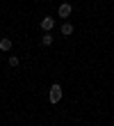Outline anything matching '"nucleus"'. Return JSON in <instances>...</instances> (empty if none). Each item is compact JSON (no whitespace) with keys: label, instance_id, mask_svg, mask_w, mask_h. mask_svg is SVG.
I'll return each instance as SVG.
<instances>
[{"label":"nucleus","instance_id":"5","mask_svg":"<svg viewBox=\"0 0 114 126\" xmlns=\"http://www.w3.org/2000/svg\"><path fill=\"white\" fill-rule=\"evenodd\" d=\"M0 50H5V53L12 50V39L9 37H2V39H0Z\"/></svg>","mask_w":114,"mask_h":126},{"label":"nucleus","instance_id":"6","mask_svg":"<svg viewBox=\"0 0 114 126\" xmlns=\"http://www.w3.org/2000/svg\"><path fill=\"white\" fill-rule=\"evenodd\" d=\"M52 44V34L50 32H43V37H41V46H50Z\"/></svg>","mask_w":114,"mask_h":126},{"label":"nucleus","instance_id":"2","mask_svg":"<svg viewBox=\"0 0 114 126\" xmlns=\"http://www.w3.org/2000/svg\"><path fill=\"white\" fill-rule=\"evenodd\" d=\"M71 12H73V7L68 5V2H62V5H59V9H57V16L59 18H68V16H71Z\"/></svg>","mask_w":114,"mask_h":126},{"label":"nucleus","instance_id":"4","mask_svg":"<svg viewBox=\"0 0 114 126\" xmlns=\"http://www.w3.org/2000/svg\"><path fill=\"white\" fill-rule=\"evenodd\" d=\"M59 30H62V34H64V37H71L75 28H73V23H68V21H64V23H62V28H59Z\"/></svg>","mask_w":114,"mask_h":126},{"label":"nucleus","instance_id":"1","mask_svg":"<svg viewBox=\"0 0 114 126\" xmlns=\"http://www.w3.org/2000/svg\"><path fill=\"white\" fill-rule=\"evenodd\" d=\"M62 96H64V90H62V85H50V90H48V99L50 103H59L62 101Z\"/></svg>","mask_w":114,"mask_h":126},{"label":"nucleus","instance_id":"7","mask_svg":"<svg viewBox=\"0 0 114 126\" xmlns=\"http://www.w3.org/2000/svg\"><path fill=\"white\" fill-rule=\"evenodd\" d=\"M18 64H21L18 57H16V55H9V66H18Z\"/></svg>","mask_w":114,"mask_h":126},{"label":"nucleus","instance_id":"3","mask_svg":"<svg viewBox=\"0 0 114 126\" xmlns=\"http://www.w3.org/2000/svg\"><path fill=\"white\" fill-rule=\"evenodd\" d=\"M39 25H41V30H43V32H50L52 28H55V18H52V16H46V18H41V23H39Z\"/></svg>","mask_w":114,"mask_h":126}]
</instances>
